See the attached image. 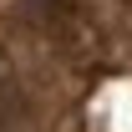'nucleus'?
<instances>
[{
	"instance_id": "nucleus-1",
	"label": "nucleus",
	"mask_w": 132,
	"mask_h": 132,
	"mask_svg": "<svg viewBox=\"0 0 132 132\" xmlns=\"http://www.w3.org/2000/svg\"><path fill=\"white\" fill-rule=\"evenodd\" d=\"M26 5H31L41 20H61V15H71V5H76V0H26Z\"/></svg>"
}]
</instances>
